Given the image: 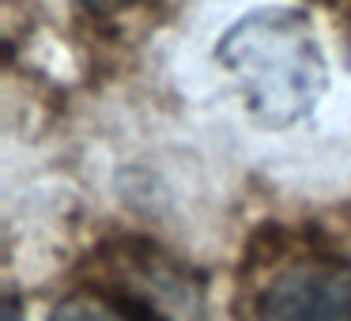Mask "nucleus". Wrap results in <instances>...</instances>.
I'll return each mask as SVG.
<instances>
[{
	"mask_svg": "<svg viewBox=\"0 0 351 321\" xmlns=\"http://www.w3.org/2000/svg\"><path fill=\"white\" fill-rule=\"evenodd\" d=\"M215 57L238 80L245 110L265 129L295 125L328 87L321 42L295 8L250 12L219 38Z\"/></svg>",
	"mask_w": 351,
	"mask_h": 321,
	"instance_id": "1",
	"label": "nucleus"
},
{
	"mask_svg": "<svg viewBox=\"0 0 351 321\" xmlns=\"http://www.w3.org/2000/svg\"><path fill=\"white\" fill-rule=\"evenodd\" d=\"M257 321H351V261L298 257L280 265L253 302Z\"/></svg>",
	"mask_w": 351,
	"mask_h": 321,
	"instance_id": "2",
	"label": "nucleus"
},
{
	"mask_svg": "<svg viewBox=\"0 0 351 321\" xmlns=\"http://www.w3.org/2000/svg\"><path fill=\"white\" fill-rule=\"evenodd\" d=\"M49 321H162L152 302L132 291H72L53 306Z\"/></svg>",
	"mask_w": 351,
	"mask_h": 321,
	"instance_id": "3",
	"label": "nucleus"
},
{
	"mask_svg": "<svg viewBox=\"0 0 351 321\" xmlns=\"http://www.w3.org/2000/svg\"><path fill=\"white\" fill-rule=\"evenodd\" d=\"M4 321H19V306H16V298H8V306H4Z\"/></svg>",
	"mask_w": 351,
	"mask_h": 321,
	"instance_id": "5",
	"label": "nucleus"
},
{
	"mask_svg": "<svg viewBox=\"0 0 351 321\" xmlns=\"http://www.w3.org/2000/svg\"><path fill=\"white\" fill-rule=\"evenodd\" d=\"M84 8L91 12H110V8H121V4H129V0H80Z\"/></svg>",
	"mask_w": 351,
	"mask_h": 321,
	"instance_id": "4",
	"label": "nucleus"
}]
</instances>
